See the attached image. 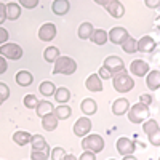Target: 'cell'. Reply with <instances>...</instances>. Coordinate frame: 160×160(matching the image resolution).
I'll use <instances>...</instances> for the list:
<instances>
[{
    "mask_svg": "<svg viewBox=\"0 0 160 160\" xmlns=\"http://www.w3.org/2000/svg\"><path fill=\"white\" fill-rule=\"evenodd\" d=\"M90 131H91V120L88 117H80L75 122V125H74V133L77 136L83 138L85 135H88Z\"/></svg>",
    "mask_w": 160,
    "mask_h": 160,
    "instance_id": "8",
    "label": "cell"
},
{
    "mask_svg": "<svg viewBox=\"0 0 160 160\" xmlns=\"http://www.w3.org/2000/svg\"><path fill=\"white\" fill-rule=\"evenodd\" d=\"M42 127H43V130H47V131L56 130V128H58V117L53 114V112L43 115V117H42Z\"/></svg>",
    "mask_w": 160,
    "mask_h": 160,
    "instance_id": "21",
    "label": "cell"
},
{
    "mask_svg": "<svg viewBox=\"0 0 160 160\" xmlns=\"http://www.w3.org/2000/svg\"><path fill=\"white\" fill-rule=\"evenodd\" d=\"M37 102H38V99H37L35 95H26V96H24V106H26L28 109H35Z\"/></svg>",
    "mask_w": 160,
    "mask_h": 160,
    "instance_id": "34",
    "label": "cell"
},
{
    "mask_svg": "<svg viewBox=\"0 0 160 160\" xmlns=\"http://www.w3.org/2000/svg\"><path fill=\"white\" fill-rule=\"evenodd\" d=\"M64 149L62 148H55L53 151H50V158H53V160H59V158H62L64 157Z\"/></svg>",
    "mask_w": 160,
    "mask_h": 160,
    "instance_id": "35",
    "label": "cell"
},
{
    "mask_svg": "<svg viewBox=\"0 0 160 160\" xmlns=\"http://www.w3.org/2000/svg\"><path fill=\"white\" fill-rule=\"evenodd\" d=\"M53 96H55V99L61 104H66L69 99H71V91L69 88H66V87H59L55 90V93H53Z\"/></svg>",
    "mask_w": 160,
    "mask_h": 160,
    "instance_id": "26",
    "label": "cell"
},
{
    "mask_svg": "<svg viewBox=\"0 0 160 160\" xmlns=\"http://www.w3.org/2000/svg\"><path fill=\"white\" fill-rule=\"evenodd\" d=\"M155 47H157V43L151 35H144L138 40V51H141V53H152Z\"/></svg>",
    "mask_w": 160,
    "mask_h": 160,
    "instance_id": "13",
    "label": "cell"
},
{
    "mask_svg": "<svg viewBox=\"0 0 160 160\" xmlns=\"http://www.w3.org/2000/svg\"><path fill=\"white\" fill-rule=\"evenodd\" d=\"M15 80L19 87H29L34 82V75L29 71H19V72H16Z\"/></svg>",
    "mask_w": 160,
    "mask_h": 160,
    "instance_id": "22",
    "label": "cell"
},
{
    "mask_svg": "<svg viewBox=\"0 0 160 160\" xmlns=\"http://www.w3.org/2000/svg\"><path fill=\"white\" fill-rule=\"evenodd\" d=\"M88 38L95 45H104L106 42H108V32H106L104 29H93V32Z\"/></svg>",
    "mask_w": 160,
    "mask_h": 160,
    "instance_id": "23",
    "label": "cell"
},
{
    "mask_svg": "<svg viewBox=\"0 0 160 160\" xmlns=\"http://www.w3.org/2000/svg\"><path fill=\"white\" fill-rule=\"evenodd\" d=\"M93 2H95V3H98V5H106V3H109L111 2V0H93Z\"/></svg>",
    "mask_w": 160,
    "mask_h": 160,
    "instance_id": "46",
    "label": "cell"
},
{
    "mask_svg": "<svg viewBox=\"0 0 160 160\" xmlns=\"http://www.w3.org/2000/svg\"><path fill=\"white\" fill-rule=\"evenodd\" d=\"M112 87L118 93H128V91H131L133 88H135V80H133L131 75H128V72L123 69V71L114 74V77H112Z\"/></svg>",
    "mask_w": 160,
    "mask_h": 160,
    "instance_id": "1",
    "label": "cell"
},
{
    "mask_svg": "<svg viewBox=\"0 0 160 160\" xmlns=\"http://www.w3.org/2000/svg\"><path fill=\"white\" fill-rule=\"evenodd\" d=\"M98 75H99V78H104V80H109V78H112V77H114V74H112L108 68H104V66H101V68H99Z\"/></svg>",
    "mask_w": 160,
    "mask_h": 160,
    "instance_id": "36",
    "label": "cell"
},
{
    "mask_svg": "<svg viewBox=\"0 0 160 160\" xmlns=\"http://www.w3.org/2000/svg\"><path fill=\"white\" fill-rule=\"evenodd\" d=\"M77 71V62L71 56H58L55 59V68H53V74H62V75H71Z\"/></svg>",
    "mask_w": 160,
    "mask_h": 160,
    "instance_id": "3",
    "label": "cell"
},
{
    "mask_svg": "<svg viewBox=\"0 0 160 160\" xmlns=\"http://www.w3.org/2000/svg\"><path fill=\"white\" fill-rule=\"evenodd\" d=\"M59 56V48L58 47H48L43 51V59L47 62H55V59Z\"/></svg>",
    "mask_w": 160,
    "mask_h": 160,
    "instance_id": "31",
    "label": "cell"
},
{
    "mask_svg": "<svg viewBox=\"0 0 160 160\" xmlns=\"http://www.w3.org/2000/svg\"><path fill=\"white\" fill-rule=\"evenodd\" d=\"M51 10L55 15L58 16H64L66 13H68L71 10V3H69V0H55L51 5Z\"/></svg>",
    "mask_w": 160,
    "mask_h": 160,
    "instance_id": "18",
    "label": "cell"
},
{
    "mask_svg": "<svg viewBox=\"0 0 160 160\" xmlns=\"http://www.w3.org/2000/svg\"><path fill=\"white\" fill-rule=\"evenodd\" d=\"M5 19V3H0V24H3Z\"/></svg>",
    "mask_w": 160,
    "mask_h": 160,
    "instance_id": "45",
    "label": "cell"
},
{
    "mask_svg": "<svg viewBox=\"0 0 160 160\" xmlns=\"http://www.w3.org/2000/svg\"><path fill=\"white\" fill-rule=\"evenodd\" d=\"M144 3H146V7H148V8L155 10V8H158V5H160V0H144Z\"/></svg>",
    "mask_w": 160,
    "mask_h": 160,
    "instance_id": "43",
    "label": "cell"
},
{
    "mask_svg": "<svg viewBox=\"0 0 160 160\" xmlns=\"http://www.w3.org/2000/svg\"><path fill=\"white\" fill-rule=\"evenodd\" d=\"M122 50H123L125 53H128V55H131V53L138 51V42H136V40L133 38V37L128 35V38L122 43Z\"/></svg>",
    "mask_w": 160,
    "mask_h": 160,
    "instance_id": "32",
    "label": "cell"
},
{
    "mask_svg": "<svg viewBox=\"0 0 160 160\" xmlns=\"http://www.w3.org/2000/svg\"><path fill=\"white\" fill-rule=\"evenodd\" d=\"M55 90H56L55 83L50 82V80H45V82H42V83H40V87H38V91L42 93L43 96H47V98H48V96H53Z\"/></svg>",
    "mask_w": 160,
    "mask_h": 160,
    "instance_id": "30",
    "label": "cell"
},
{
    "mask_svg": "<svg viewBox=\"0 0 160 160\" xmlns=\"http://www.w3.org/2000/svg\"><path fill=\"white\" fill-rule=\"evenodd\" d=\"M55 37H56V26L53 22H45V24L40 26L38 38L42 40V42H51Z\"/></svg>",
    "mask_w": 160,
    "mask_h": 160,
    "instance_id": "7",
    "label": "cell"
},
{
    "mask_svg": "<svg viewBox=\"0 0 160 160\" xmlns=\"http://www.w3.org/2000/svg\"><path fill=\"white\" fill-rule=\"evenodd\" d=\"M117 151L122 157L128 155V154H133L135 152V142H133L130 138H125V136L118 138L117 139Z\"/></svg>",
    "mask_w": 160,
    "mask_h": 160,
    "instance_id": "10",
    "label": "cell"
},
{
    "mask_svg": "<svg viewBox=\"0 0 160 160\" xmlns=\"http://www.w3.org/2000/svg\"><path fill=\"white\" fill-rule=\"evenodd\" d=\"M10 98V88L7 83L0 82V104H3L7 99Z\"/></svg>",
    "mask_w": 160,
    "mask_h": 160,
    "instance_id": "33",
    "label": "cell"
},
{
    "mask_svg": "<svg viewBox=\"0 0 160 160\" xmlns=\"http://www.w3.org/2000/svg\"><path fill=\"white\" fill-rule=\"evenodd\" d=\"M128 108H130L128 99L118 98V99H115L114 104H112V112H114V115H123V114H127Z\"/></svg>",
    "mask_w": 160,
    "mask_h": 160,
    "instance_id": "20",
    "label": "cell"
},
{
    "mask_svg": "<svg viewBox=\"0 0 160 160\" xmlns=\"http://www.w3.org/2000/svg\"><path fill=\"white\" fill-rule=\"evenodd\" d=\"M130 72L135 74L136 77H144L149 72V62H146L144 59H135L130 64Z\"/></svg>",
    "mask_w": 160,
    "mask_h": 160,
    "instance_id": "11",
    "label": "cell"
},
{
    "mask_svg": "<svg viewBox=\"0 0 160 160\" xmlns=\"http://www.w3.org/2000/svg\"><path fill=\"white\" fill-rule=\"evenodd\" d=\"M106 11L109 13L112 18H122L125 15V7L118 2V0H111L109 3H106Z\"/></svg>",
    "mask_w": 160,
    "mask_h": 160,
    "instance_id": "12",
    "label": "cell"
},
{
    "mask_svg": "<svg viewBox=\"0 0 160 160\" xmlns=\"http://www.w3.org/2000/svg\"><path fill=\"white\" fill-rule=\"evenodd\" d=\"M19 5L28 8V10H32L38 5V0H19Z\"/></svg>",
    "mask_w": 160,
    "mask_h": 160,
    "instance_id": "38",
    "label": "cell"
},
{
    "mask_svg": "<svg viewBox=\"0 0 160 160\" xmlns=\"http://www.w3.org/2000/svg\"><path fill=\"white\" fill-rule=\"evenodd\" d=\"M19 16H21V7H19V3L10 2V3L5 5V18H7V19L16 21Z\"/></svg>",
    "mask_w": 160,
    "mask_h": 160,
    "instance_id": "16",
    "label": "cell"
},
{
    "mask_svg": "<svg viewBox=\"0 0 160 160\" xmlns=\"http://www.w3.org/2000/svg\"><path fill=\"white\" fill-rule=\"evenodd\" d=\"M152 101H154V98H152L151 95H146V93L139 96V102H142V104H148V106H151V104H152Z\"/></svg>",
    "mask_w": 160,
    "mask_h": 160,
    "instance_id": "41",
    "label": "cell"
},
{
    "mask_svg": "<svg viewBox=\"0 0 160 160\" xmlns=\"http://www.w3.org/2000/svg\"><path fill=\"white\" fill-rule=\"evenodd\" d=\"M82 148H83V151L87 149V151L98 154L104 149V139L99 135H96V133L95 135H85L82 139Z\"/></svg>",
    "mask_w": 160,
    "mask_h": 160,
    "instance_id": "4",
    "label": "cell"
},
{
    "mask_svg": "<svg viewBox=\"0 0 160 160\" xmlns=\"http://www.w3.org/2000/svg\"><path fill=\"white\" fill-rule=\"evenodd\" d=\"M93 29H95V28H93V24L91 22H82V24H80L78 26V37L80 38H82V40H87L90 35H91V32H93Z\"/></svg>",
    "mask_w": 160,
    "mask_h": 160,
    "instance_id": "29",
    "label": "cell"
},
{
    "mask_svg": "<svg viewBox=\"0 0 160 160\" xmlns=\"http://www.w3.org/2000/svg\"><path fill=\"white\" fill-rule=\"evenodd\" d=\"M8 37H10L8 31H7L5 28H2V26H0V45L5 43V42H8Z\"/></svg>",
    "mask_w": 160,
    "mask_h": 160,
    "instance_id": "40",
    "label": "cell"
},
{
    "mask_svg": "<svg viewBox=\"0 0 160 160\" xmlns=\"http://www.w3.org/2000/svg\"><path fill=\"white\" fill-rule=\"evenodd\" d=\"M142 131H144L148 136H151V135H154V133L160 131V127H158V123H157V120H154V118H146L144 122H142Z\"/></svg>",
    "mask_w": 160,
    "mask_h": 160,
    "instance_id": "24",
    "label": "cell"
},
{
    "mask_svg": "<svg viewBox=\"0 0 160 160\" xmlns=\"http://www.w3.org/2000/svg\"><path fill=\"white\" fill-rule=\"evenodd\" d=\"M53 114L58 117V120H66V118H69L72 115V109L66 104H61L56 109H53Z\"/></svg>",
    "mask_w": 160,
    "mask_h": 160,
    "instance_id": "27",
    "label": "cell"
},
{
    "mask_svg": "<svg viewBox=\"0 0 160 160\" xmlns=\"http://www.w3.org/2000/svg\"><path fill=\"white\" fill-rule=\"evenodd\" d=\"M128 31L125 28H112L109 32H108V40H111L112 43L115 45H122L125 40L128 38Z\"/></svg>",
    "mask_w": 160,
    "mask_h": 160,
    "instance_id": "6",
    "label": "cell"
},
{
    "mask_svg": "<svg viewBox=\"0 0 160 160\" xmlns=\"http://www.w3.org/2000/svg\"><path fill=\"white\" fill-rule=\"evenodd\" d=\"M104 68H108L112 74H117L120 71H123L125 69V62L122 58H118V56H108L104 59Z\"/></svg>",
    "mask_w": 160,
    "mask_h": 160,
    "instance_id": "9",
    "label": "cell"
},
{
    "mask_svg": "<svg viewBox=\"0 0 160 160\" xmlns=\"http://www.w3.org/2000/svg\"><path fill=\"white\" fill-rule=\"evenodd\" d=\"M85 87H87V90H90V91H102V78H99V75L98 74H91L88 78H87V82H85Z\"/></svg>",
    "mask_w": 160,
    "mask_h": 160,
    "instance_id": "17",
    "label": "cell"
},
{
    "mask_svg": "<svg viewBox=\"0 0 160 160\" xmlns=\"http://www.w3.org/2000/svg\"><path fill=\"white\" fill-rule=\"evenodd\" d=\"M80 111H82L85 115H93V114H96V111H98V104H96L95 99L85 98L82 102H80Z\"/></svg>",
    "mask_w": 160,
    "mask_h": 160,
    "instance_id": "19",
    "label": "cell"
},
{
    "mask_svg": "<svg viewBox=\"0 0 160 160\" xmlns=\"http://www.w3.org/2000/svg\"><path fill=\"white\" fill-rule=\"evenodd\" d=\"M8 69V62H7V58L0 56V74H5Z\"/></svg>",
    "mask_w": 160,
    "mask_h": 160,
    "instance_id": "44",
    "label": "cell"
},
{
    "mask_svg": "<svg viewBox=\"0 0 160 160\" xmlns=\"http://www.w3.org/2000/svg\"><path fill=\"white\" fill-rule=\"evenodd\" d=\"M53 104L50 102V101H38L37 102V106H35V112H37V115L42 118L43 115H47V114H50V112H53Z\"/></svg>",
    "mask_w": 160,
    "mask_h": 160,
    "instance_id": "25",
    "label": "cell"
},
{
    "mask_svg": "<svg viewBox=\"0 0 160 160\" xmlns=\"http://www.w3.org/2000/svg\"><path fill=\"white\" fill-rule=\"evenodd\" d=\"M127 114H128V120L131 123H142L146 118H149L151 111H149L148 104L136 102V104H133L131 108H128Z\"/></svg>",
    "mask_w": 160,
    "mask_h": 160,
    "instance_id": "2",
    "label": "cell"
},
{
    "mask_svg": "<svg viewBox=\"0 0 160 160\" xmlns=\"http://www.w3.org/2000/svg\"><path fill=\"white\" fill-rule=\"evenodd\" d=\"M29 142L32 144V149L43 151V152L48 155V158H50V146H48V142L45 141V138H43L42 135H34V136H31V141H29Z\"/></svg>",
    "mask_w": 160,
    "mask_h": 160,
    "instance_id": "14",
    "label": "cell"
},
{
    "mask_svg": "<svg viewBox=\"0 0 160 160\" xmlns=\"http://www.w3.org/2000/svg\"><path fill=\"white\" fill-rule=\"evenodd\" d=\"M62 158H68V160H74L75 157H74L72 154H64V157H62Z\"/></svg>",
    "mask_w": 160,
    "mask_h": 160,
    "instance_id": "47",
    "label": "cell"
},
{
    "mask_svg": "<svg viewBox=\"0 0 160 160\" xmlns=\"http://www.w3.org/2000/svg\"><path fill=\"white\" fill-rule=\"evenodd\" d=\"M80 158H82V160H95V158H96V154L85 149V152H83L82 155H80Z\"/></svg>",
    "mask_w": 160,
    "mask_h": 160,
    "instance_id": "42",
    "label": "cell"
},
{
    "mask_svg": "<svg viewBox=\"0 0 160 160\" xmlns=\"http://www.w3.org/2000/svg\"><path fill=\"white\" fill-rule=\"evenodd\" d=\"M0 56L7 59H19L22 56V48L18 43H2L0 45Z\"/></svg>",
    "mask_w": 160,
    "mask_h": 160,
    "instance_id": "5",
    "label": "cell"
},
{
    "mask_svg": "<svg viewBox=\"0 0 160 160\" xmlns=\"http://www.w3.org/2000/svg\"><path fill=\"white\" fill-rule=\"evenodd\" d=\"M31 136L32 135H29L28 131H15V135H13V141H15L18 146H26V144H29V141H31Z\"/></svg>",
    "mask_w": 160,
    "mask_h": 160,
    "instance_id": "28",
    "label": "cell"
},
{
    "mask_svg": "<svg viewBox=\"0 0 160 160\" xmlns=\"http://www.w3.org/2000/svg\"><path fill=\"white\" fill-rule=\"evenodd\" d=\"M31 158H32V160H47L48 155H47L43 151H37V149H34V151L31 152Z\"/></svg>",
    "mask_w": 160,
    "mask_h": 160,
    "instance_id": "37",
    "label": "cell"
},
{
    "mask_svg": "<svg viewBox=\"0 0 160 160\" xmlns=\"http://www.w3.org/2000/svg\"><path fill=\"white\" fill-rule=\"evenodd\" d=\"M146 75H148V78H146V85H148V88L152 90V91L158 90L160 88V71L154 69V71H149Z\"/></svg>",
    "mask_w": 160,
    "mask_h": 160,
    "instance_id": "15",
    "label": "cell"
},
{
    "mask_svg": "<svg viewBox=\"0 0 160 160\" xmlns=\"http://www.w3.org/2000/svg\"><path fill=\"white\" fill-rule=\"evenodd\" d=\"M148 138H149V142H151L152 146H160V131L154 133V135H151V136H148Z\"/></svg>",
    "mask_w": 160,
    "mask_h": 160,
    "instance_id": "39",
    "label": "cell"
}]
</instances>
